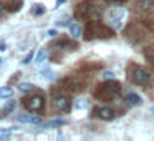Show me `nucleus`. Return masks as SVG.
Instances as JSON below:
<instances>
[{"instance_id":"1","label":"nucleus","mask_w":154,"mask_h":141,"mask_svg":"<svg viewBox=\"0 0 154 141\" xmlns=\"http://www.w3.org/2000/svg\"><path fill=\"white\" fill-rule=\"evenodd\" d=\"M119 85L118 83H106L103 86H100V90H96L94 96L101 98V100H111V98H116L119 95Z\"/></svg>"},{"instance_id":"2","label":"nucleus","mask_w":154,"mask_h":141,"mask_svg":"<svg viewBox=\"0 0 154 141\" xmlns=\"http://www.w3.org/2000/svg\"><path fill=\"white\" fill-rule=\"evenodd\" d=\"M129 78L134 85L143 86V85H146L147 81H149V73H147V70L143 67H134L129 73Z\"/></svg>"},{"instance_id":"3","label":"nucleus","mask_w":154,"mask_h":141,"mask_svg":"<svg viewBox=\"0 0 154 141\" xmlns=\"http://www.w3.org/2000/svg\"><path fill=\"white\" fill-rule=\"evenodd\" d=\"M43 105H45V100L42 95H32V96L25 98V106L30 111H42Z\"/></svg>"},{"instance_id":"4","label":"nucleus","mask_w":154,"mask_h":141,"mask_svg":"<svg viewBox=\"0 0 154 141\" xmlns=\"http://www.w3.org/2000/svg\"><path fill=\"white\" fill-rule=\"evenodd\" d=\"M88 33H90V35H94V37L108 38V37H111V35H113V32L108 30L104 25H101V24H98V22H94V24L90 25V30H88Z\"/></svg>"},{"instance_id":"5","label":"nucleus","mask_w":154,"mask_h":141,"mask_svg":"<svg viewBox=\"0 0 154 141\" xmlns=\"http://www.w3.org/2000/svg\"><path fill=\"white\" fill-rule=\"evenodd\" d=\"M93 114L103 121H111L114 118V110L111 106H100L93 110Z\"/></svg>"},{"instance_id":"6","label":"nucleus","mask_w":154,"mask_h":141,"mask_svg":"<svg viewBox=\"0 0 154 141\" xmlns=\"http://www.w3.org/2000/svg\"><path fill=\"white\" fill-rule=\"evenodd\" d=\"M53 106L57 108L58 111H68L70 110V98L60 95V96H57L53 100Z\"/></svg>"},{"instance_id":"7","label":"nucleus","mask_w":154,"mask_h":141,"mask_svg":"<svg viewBox=\"0 0 154 141\" xmlns=\"http://www.w3.org/2000/svg\"><path fill=\"white\" fill-rule=\"evenodd\" d=\"M137 8L143 12H152L154 10V0H139Z\"/></svg>"},{"instance_id":"8","label":"nucleus","mask_w":154,"mask_h":141,"mask_svg":"<svg viewBox=\"0 0 154 141\" xmlns=\"http://www.w3.org/2000/svg\"><path fill=\"white\" fill-rule=\"evenodd\" d=\"M18 121H20V123H33V124H38L42 120L38 116H33V114H18Z\"/></svg>"},{"instance_id":"9","label":"nucleus","mask_w":154,"mask_h":141,"mask_svg":"<svg viewBox=\"0 0 154 141\" xmlns=\"http://www.w3.org/2000/svg\"><path fill=\"white\" fill-rule=\"evenodd\" d=\"M126 101L129 105H133V106H136V105H141L143 103V100H141V96L139 95H136V93H129L126 96Z\"/></svg>"},{"instance_id":"10","label":"nucleus","mask_w":154,"mask_h":141,"mask_svg":"<svg viewBox=\"0 0 154 141\" xmlns=\"http://www.w3.org/2000/svg\"><path fill=\"white\" fill-rule=\"evenodd\" d=\"M63 124H66V120L58 118V120H51V121H48V123H45L43 128H55V126H63Z\"/></svg>"},{"instance_id":"11","label":"nucleus","mask_w":154,"mask_h":141,"mask_svg":"<svg viewBox=\"0 0 154 141\" xmlns=\"http://www.w3.org/2000/svg\"><path fill=\"white\" fill-rule=\"evenodd\" d=\"M70 33L73 38H80L81 37V27L78 24H71L70 25Z\"/></svg>"},{"instance_id":"12","label":"nucleus","mask_w":154,"mask_h":141,"mask_svg":"<svg viewBox=\"0 0 154 141\" xmlns=\"http://www.w3.org/2000/svg\"><path fill=\"white\" fill-rule=\"evenodd\" d=\"M47 57H48V50L47 48H40V52H38V55H37V60H35V63H43L45 60H47Z\"/></svg>"},{"instance_id":"13","label":"nucleus","mask_w":154,"mask_h":141,"mask_svg":"<svg viewBox=\"0 0 154 141\" xmlns=\"http://www.w3.org/2000/svg\"><path fill=\"white\" fill-rule=\"evenodd\" d=\"M14 96V90L10 86H2L0 88V98H12Z\"/></svg>"},{"instance_id":"14","label":"nucleus","mask_w":154,"mask_h":141,"mask_svg":"<svg viewBox=\"0 0 154 141\" xmlns=\"http://www.w3.org/2000/svg\"><path fill=\"white\" fill-rule=\"evenodd\" d=\"M86 105H88L86 98H78L76 103H75V108H78V110H83V108H86Z\"/></svg>"},{"instance_id":"15","label":"nucleus","mask_w":154,"mask_h":141,"mask_svg":"<svg viewBox=\"0 0 154 141\" xmlns=\"http://www.w3.org/2000/svg\"><path fill=\"white\" fill-rule=\"evenodd\" d=\"M33 88H35V86H33L32 83H20V85H18V90L23 91V93H25V91H32Z\"/></svg>"},{"instance_id":"16","label":"nucleus","mask_w":154,"mask_h":141,"mask_svg":"<svg viewBox=\"0 0 154 141\" xmlns=\"http://www.w3.org/2000/svg\"><path fill=\"white\" fill-rule=\"evenodd\" d=\"M45 10H47V8H45L43 5L37 4V5H35V8H33V14L38 17V15H43V14H45Z\"/></svg>"},{"instance_id":"17","label":"nucleus","mask_w":154,"mask_h":141,"mask_svg":"<svg viewBox=\"0 0 154 141\" xmlns=\"http://www.w3.org/2000/svg\"><path fill=\"white\" fill-rule=\"evenodd\" d=\"M14 108H15V100H10V101H7V105L4 106V111L5 113H10Z\"/></svg>"},{"instance_id":"18","label":"nucleus","mask_w":154,"mask_h":141,"mask_svg":"<svg viewBox=\"0 0 154 141\" xmlns=\"http://www.w3.org/2000/svg\"><path fill=\"white\" fill-rule=\"evenodd\" d=\"M33 57H35L33 50H32V52H28V53H27V57H25L23 60H22V63H23V65H28V63H30L32 60H33Z\"/></svg>"},{"instance_id":"19","label":"nucleus","mask_w":154,"mask_h":141,"mask_svg":"<svg viewBox=\"0 0 154 141\" xmlns=\"http://www.w3.org/2000/svg\"><path fill=\"white\" fill-rule=\"evenodd\" d=\"M12 131H14V130H12V126L10 128H5V130H0V138H7Z\"/></svg>"},{"instance_id":"20","label":"nucleus","mask_w":154,"mask_h":141,"mask_svg":"<svg viewBox=\"0 0 154 141\" xmlns=\"http://www.w3.org/2000/svg\"><path fill=\"white\" fill-rule=\"evenodd\" d=\"M42 77H45V78H48V80H50V78H53V71L51 70H42Z\"/></svg>"},{"instance_id":"21","label":"nucleus","mask_w":154,"mask_h":141,"mask_svg":"<svg viewBox=\"0 0 154 141\" xmlns=\"http://www.w3.org/2000/svg\"><path fill=\"white\" fill-rule=\"evenodd\" d=\"M146 58L149 60V63L154 67V52H146Z\"/></svg>"},{"instance_id":"22","label":"nucleus","mask_w":154,"mask_h":141,"mask_svg":"<svg viewBox=\"0 0 154 141\" xmlns=\"http://www.w3.org/2000/svg\"><path fill=\"white\" fill-rule=\"evenodd\" d=\"M103 78H104V80H113V78H114V73H113V71H104V73H103Z\"/></svg>"},{"instance_id":"23","label":"nucleus","mask_w":154,"mask_h":141,"mask_svg":"<svg viewBox=\"0 0 154 141\" xmlns=\"http://www.w3.org/2000/svg\"><path fill=\"white\" fill-rule=\"evenodd\" d=\"M48 35H50V37H57L58 32H57V30H48Z\"/></svg>"},{"instance_id":"24","label":"nucleus","mask_w":154,"mask_h":141,"mask_svg":"<svg viewBox=\"0 0 154 141\" xmlns=\"http://www.w3.org/2000/svg\"><path fill=\"white\" fill-rule=\"evenodd\" d=\"M5 50H7V45H5V43H0V52H5Z\"/></svg>"},{"instance_id":"25","label":"nucleus","mask_w":154,"mask_h":141,"mask_svg":"<svg viewBox=\"0 0 154 141\" xmlns=\"http://www.w3.org/2000/svg\"><path fill=\"white\" fill-rule=\"evenodd\" d=\"M108 2H111V4H119V2H123V0H108Z\"/></svg>"},{"instance_id":"26","label":"nucleus","mask_w":154,"mask_h":141,"mask_svg":"<svg viewBox=\"0 0 154 141\" xmlns=\"http://www.w3.org/2000/svg\"><path fill=\"white\" fill-rule=\"evenodd\" d=\"M63 2H65V0H57V5H61Z\"/></svg>"},{"instance_id":"27","label":"nucleus","mask_w":154,"mask_h":141,"mask_svg":"<svg viewBox=\"0 0 154 141\" xmlns=\"http://www.w3.org/2000/svg\"><path fill=\"white\" fill-rule=\"evenodd\" d=\"M2 63H4V58H2V57H0V65H2Z\"/></svg>"},{"instance_id":"28","label":"nucleus","mask_w":154,"mask_h":141,"mask_svg":"<svg viewBox=\"0 0 154 141\" xmlns=\"http://www.w3.org/2000/svg\"><path fill=\"white\" fill-rule=\"evenodd\" d=\"M151 113H152V114H154V106H152V108H151Z\"/></svg>"},{"instance_id":"29","label":"nucleus","mask_w":154,"mask_h":141,"mask_svg":"<svg viewBox=\"0 0 154 141\" xmlns=\"http://www.w3.org/2000/svg\"><path fill=\"white\" fill-rule=\"evenodd\" d=\"M0 14H2V12H0Z\"/></svg>"}]
</instances>
